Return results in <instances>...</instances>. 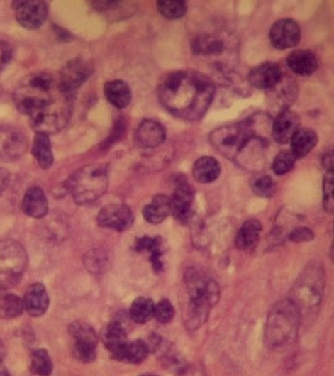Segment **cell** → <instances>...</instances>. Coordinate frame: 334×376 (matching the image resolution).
Listing matches in <instances>:
<instances>
[{
  "label": "cell",
  "mask_w": 334,
  "mask_h": 376,
  "mask_svg": "<svg viewBox=\"0 0 334 376\" xmlns=\"http://www.w3.org/2000/svg\"><path fill=\"white\" fill-rule=\"evenodd\" d=\"M13 101L29 117L33 130L48 136L64 130L73 114L74 94L61 89L57 78L48 72L23 79L13 92Z\"/></svg>",
  "instance_id": "1"
},
{
  "label": "cell",
  "mask_w": 334,
  "mask_h": 376,
  "mask_svg": "<svg viewBox=\"0 0 334 376\" xmlns=\"http://www.w3.org/2000/svg\"><path fill=\"white\" fill-rule=\"evenodd\" d=\"M215 96L214 82L192 70L169 74L159 87L161 104L179 119H202Z\"/></svg>",
  "instance_id": "2"
},
{
  "label": "cell",
  "mask_w": 334,
  "mask_h": 376,
  "mask_svg": "<svg viewBox=\"0 0 334 376\" xmlns=\"http://www.w3.org/2000/svg\"><path fill=\"white\" fill-rule=\"evenodd\" d=\"M210 141L216 150L243 165H256V153L260 155L267 140L256 130L255 121L247 119L233 125L223 126L211 133Z\"/></svg>",
  "instance_id": "3"
},
{
  "label": "cell",
  "mask_w": 334,
  "mask_h": 376,
  "mask_svg": "<svg viewBox=\"0 0 334 376\" xmlns=\"http://www.w3.org/2000/svg\"><path fill=\"white\" fill-rule=\"evenodd\" d=\"M184 278L190 297L189 324L190 328H199L207 321L211 309L219 301V285L199 270H187Z\"/></svg>",
  "instance_id": "4"
},
{
  "label": "cell",
  "mask_w": 334,
  "mask_h": 376,
  "mask_svg": "<svg viewBox=\"0 0 334 376\" xmlns=\"http://www.w3.org/2000/svg\"><path fill=\"white\" fill-rule=\"evenodd\" d=\"M325 270L318 262L305 267L294 283L289 300L296 306L301 319L317 313L325 289Z\"/></svg>",
  "instance_id": "5"
},
{
  "label": "cell",
  "mask_w": 334,
  "mask_h": 376,
  "mask_svg": "<svg viewBox=\"0 0 334 376\" xmlns=\"http://www.w3.org/2000/svg\"><path fill=\"white\" fill-rule=\"evenodd\" d=\"M296 306L289 300L277 302L269 311L265 326V342L269 347H279L296 336L301 323Z\"/></svg>",
  "instance_id": "6"
},
{
  "label": "cell",
  "mask_w": 334,
  "mask_h": 376,
  "mask_svg": "<svg viewBox=\"0 0 334 376\" xmlns=\"http://www.w3.org/2000/svg\"><path fill=\"white\" fill-rule=\"evenodd\" d=\"M66 187L77 204H91L107 192V170L104 165H87L69 177Z\"/></svg>",
  "instance_id": "7"
},
{
  "label": "cell",
  "mask_w": 334,
  "mask_h": 376,
  "mask_svg": "<svg viewBox=\"0 0 334 376\" xmlns=\"http://www.w3.org/2000/svg\"><path fill=\"white\" fill-rule=\"evenodd\" d=\"M26 253L14 241L0 242V288L9 289L21 280L26 267Z\"/></svg>",
  "instance_id": "8"
},
{
  "label": "cell",
  "mask_w": 334,
  "mask_h": 376,
  "mask_svg": "<svg viewBox=\"0 0 334 376\" xmlns=\"http://www.w3.org/2000/svg\"><path fill=\"white\" fill-rule=\"evenodd\" d=\"M69 332L73 338L72 354L79 362H94L96 359L97 339L96 333L89 324L83 321H74L69 327Z\"/></svg>",
  "instance_id": "9"
},
{
  "label": "cell",
  "mask_w": 334,
  "mask_h": 376,
  "mask_svg": "<svg viewBox=\"0 0 334 376\" xmlns=\"http://www.w3.org/2000/svg\"><path fill=\"white\" fill-rule=\"evenodd\" d=\"M17 22L28 30L42 27L48 16V6L40 0H17L13 2Z\"/></svg>",
  "instance_id": "10"
},
{
  "label": "cell",
  "mask_w": 334,
  "mask_h": 376,
  "mask_svg": "<svg viewBox=\"0 0 334 376\" xmlns=\"http://www.w3.org/2000/svg\"><path fill=\"white\" fill-rule=\"evenodd\" d=\"M94 74V66L89 61L78 58L69 61L61 69L57 79L61 89L68 94H74L79 87L91 78Z\"/></svg>",
  "instance_id": "11"
},
{
  "label": "cell",
  "mask_w": 334,
  "mask_h": 376,
  "mask_svg": "<svg viewBox=\"0 0 334 376\" xmlns=\"http://www.w3.org/2000/svg\"><path fill=\"white\" fill-rule=\"evenodd\" d=\"M27 148L28 138L21 130L11 126L0 127V161H16Z\"/></svg>",
  "instance_id": "12"
},
{
  "label": "cell",
  "mask_w": 334,
  "mask_h": 376,
  "mask_svg": "<svg viewBox=\"0 0 334 376\" xmlns=\"http://www.w3.org/2000/svg\"><path fill=\"white\" fill-rule=\"evenodd\" d=\"M133 214L130 208L124 204H109L100 210L97 216L99 225L102 228L116 231H125L132 228Z\"/></svg>",
  "instance_id": "13"
},
{
  "label": "cell",
  "mask_w": 334,
  "mask_h": 376,
  "mask_svg": "<svg viewBox=\"0 0 334 376\" xmlns=\"http://www.w3.org/2000/svg\"><path fill=\"white\" fill-rule=\"evenodd\" d=\"M301 38V31L294 20L282 19L274 23L269 31L272 45L279 50L295 48Z\"/></svg>",
  "instance_id": "14"
},
{
  "label": "cell",
  "mask_w": 334,
  "mask_h": 376,
  "mask_svg": "<svg viewBox=\"0 0 334 376\" xmlns=\"http://www.w3.org/2000/svg\"><path fill=\"white\" fill-rule=\"evenodd\" d=\"M194 190L187 182H179L176 189L169 197V209L174 217L182 223H187L192 215V204Z\"/></svg>",
  "instance_id": "15"
},
{
  "label": "cell",
  "mask_w": 334,
  "mask_h": 376,
  "mask_svg": "<svg viewBox=\"0 0 334 376\" xmlns=\"http://www.w3.org/2000/svg\"><path fill=\"white\" fill-rule=\"evenodd\" d=\"M298 130H300L299 116L293 111L284 110L277 115L272 123L271 133L276 143L286 144L291 140Z\"/></svg>",
  "instance_id": "16"
},
{
  "label": "cell",
  "mask_w": 334,
  "mask_h": 376,
  "mask_svg": "<svg viewBox=\"0 0 334 376\" xmlns=\"http://www.w3.org/2000/svg\"><path fill=\"white\" fill-rule=\"evenodd\" d=\"M282 79L281 67L274 62H266L255 67L249 74V82L259 89H272Z\"/></svg>",
  "instance_id": "17"
},
{
  "label": "cell",
  "mask_w": 334,
  "mask_h": 376,
  "mask_svg": "<svg viewBox=\"0 0 334 376\" xmlns=\"http://www.w3.org/2000/svg\"><path fill=\"white\" fill-rule=\"evenodd\" d=\"M135 139L143 148H158L165 141L166 131L160 123L145 120L136 130Z\"/></svg>",
  "instance_id": "18"
},
{
  "label": "cell",
  "mask_w": 334,
  "mask_h": 376,
  "mask_svg": "<svg viewBox=\"0 0 334 376\" xmlns=\"http://www.w3.org/2000/svg\"><path fill=\"white\" fill-rule=\"evenodd\" d=\"M23 303H24V309L30 316L45 315L50 306V297H48L45 285L42 283H35L30 285L26 292Z\"/></svg>",
  "instance_id": "19"
},
{
  "label": "cell",
  "mask_w": 334,
  "mask_h": 376,
  "mask_svg": "<svg viewBox=\"0 0 334 376\" xmlns=\"http://www.w3.org/2000/svg\"><path fill=\"white\" fill-rule=\"evenodd\" d=\"M281 79L276 87L269 90V96L271 97L269 103L272 106L276 107L279 113L289 110V107L296 100V84L290 78Z\"/></svg>",
  "instance_id": "20"
},
{
  "label": "cell",
  "mask_w": 334,
  "mask_h": 376,
  "mask_svg": "<svg viewBox=\"0 0 334 376\" xmlns=\"http://www.w3.org/2000/svg\"><path fill=\"white\" fill-rule=\"evenodd\" d=\"M22 210L29 217H45L48 213V201L42 188L35 187L27 190L22 200Z\"/></svg>",
  "instance_id": "21"
},
{
  "label": "cell",
  "mask_w": 334,
  "mask_h": 376,
  "mask_svg": "<svg viewBox=\"0 0 334 376\" xmlns=\"http://www.w3.org/2000/svg\"><path fill=\"white\" fill-rule=\"evenodd\" d=\"M287 65L299 76L307 77L318 69V60L315 54L309 50H295L289 54Z\"/></svg>",
  "instance_id": "22"
},
{
  "label": "cell",
  "mask_w": 334,
  "mask_h": 376,
  "mask_svg": "<svg viewBox=\"0 0 334 376\" xmlns=\"http://www.w3.org/2000/svg\"><path fill=\"white\" fill-rule=\"evenodd\" d=\"M149 347L143 340L135 341H127L119 351L113 355V359L120 362L128 363V364L138 365L146 360L148 356Z\"/></svg>",
  "instance_id": "23"
},
{
  "label": "cell",
  "mask_w": 334,
  "mask_h": 376,
  "mask_svg": "<svg viewBox=\"0 0 334 376\" xmlns=\"http://www.w3.org/2000/svg\"><path fill=\"white\" fill-rule=\"evenodd\" d=\"M104 94L108 101L119 109L128 106L132 101V90L127 82L121 79L106 82L104 86Z\"/></svg>",
  "instance_id": "24"
},
{
  "label": "cell",
  "mask_w": 334,
  "mask_h": 376,
  "mask_svg": "<svg viewBox=\"0 0 334 376\" xmlns=\"http://www.w3.org/2000/svg\"><path fill=\"white\" fill-rule=\"evenodd\" d=\"M318 141L317 133L311 128H301L293 136L291 140V153L295 158L301 159L307 156Z\"/></svg>",
  "instance_id": "25"
},
{
  "label": "cell",
  "mask_w": 334,
  "mask_h": 376,
  "mask_svg": "<svg viewBox=\"0 0 334 376\" xmlns=\"http://www.w3.org/2000/svg\"><path fill=\"white\" fill-rule=\"evenodd\" d=\"M192 172L197 182L201 184H210L220 177L221 165L219 161L213 157H201L195 162Z\"/></svg>",
  "instance_id": "26"
},
{
  "label": "cell",
  "mask_w": 334,
  "mask_h": 376,
  "mask_svg": "<svg viewBox=\"0 0 334 376\" xmlns=\"http://www.w3.org/2000/svg\"><path fill=\"white\" fill-rule=\"evenodd\" d=\"M33 156L37 160L38 166L43 170L50 169L53 165V153L50 136L43 133H35L33 138Z\"/></svg>",
  "instance_id": "27"
},
{
  "label": "cell",
  "mask_w": 334,
  "mask_h": 376,
  "mask_svg": "<svg viewBox=\"0 0 334 376\" xmlns=\"http://www.w3.org/2000/svg\"><path fill=\"white\" fill-rule=\"evenodd\" d=\"M171 214L169 198L166 195H157L150 204L143 208V215L145 221L152 225L162 223Z\"/></svg>",
  "instance_id": "28"
},
{
  "label": "cell",
  "mask_w": 334,
  "mask_h": 376,
  "mask_svg": "<svg viewBox=\"0 0 334 376\" xmlns=\"http://www.w3.org/2000/svg\"><path fill=\"white\" fill-rule=\"evenodd\" d=\"M262 225L257 220L245 221L241 226L235 238V244L238 249L247 250L255 246L260 238Z\"/></svg>",
  "instance_id": "29"
},
{
  "label": "cell",
  "mask_w": 334,
  "mask_h": 376,
  "mask_svg": "<svg viewBox=\"0 0 334 376\" xmlns=\"http://www.w3.org/2000/svg\"><path fill=\"white\" fill-rule=\"evenodd\" d=\"M102 339H104L105 347L107 348L108 351L111 353L112 356L119 351L120 348L128 341L125 328L118 321H113L105 327L102 332Z\"/></svg>",
  "instance_id": "30"
},
{
  "label": "cell",
  "mask_w": 334,
  "mask_h": 376,
  "mask_svg": "<svg viewBox=\"0 0 334 376\" xmlns=\"http://www.w3.org/2000/svg\"><path fill=\"white\" fill-rule=\"evenodd\" d=\"M24 311V303L18 296L7 292L6 289L0 288V318L14 319L19 316Z\"/></svg>",
  "instance_id": "31"
},
{
  "label": "cell",
  "mask_w": 334,
  "mask_h": 376,
  "mask_svg": "<svg viewBox=\"0 0 334 376\" xmlns=\"http://www.w3.org/2000/svg\"><path fill=\"white\" fill-rule=\"evenodd\" d=\"M155 304L145 297H138L133 301L130 307V318L138 324H145L154 318Z\"/></svg>",
  "instance_id": "32"
},
{
  "label": "cell",
  "mask_w": 334,
  "mask_h": 376,
  "mask_svg": "<svg viewBox=\"0 0 334 376\" xmlns=\"http://www.w3.org/2000/svg\"><path fill=\"white\" fill-rule=\"evenodd\" d=\"M161 241L158 238H152L149 236H143L138 239L135 243V250L138 252L147 251L151 254V261L153 262L154 269L159 272L163 269V265L160 261Z\"/></svg>",
  "instance_id": "33"
},
{
  "label": "cell",
  "mask_w": 334,
  "mask_h": 376,
  "mask_svg": "<svg viewBox=\"0 0 334 376\" xmlns=\"http://www.w3.org/2000/svg\"><path fill=\"white\" fill-rule=\"evenodd\" d=\"M223 50V41L212 35H199L192 40V51L195 54H220Z\"/></svg>",
  "instance_id": "34"
},
{
  "label": "cell",
  "mask_w": 334,
  "mask_h": 376,
  "mask_svg": "<svg viewBox=\"0 0 334 376\" xmlns=\"http://www.w3.org/2000/svg\"><path fill=\"white\" fill-rule=\"evenodd\" d=\"M30 372L38 376H50L53 370L52 360L45 350H37L32 354Z\"/></svg>",
  "instance_id": "35"
},
{
  "label": "cell",
  "mask_w": 334,
  "mask_h": 376,
  "mask_svg": "<svg viewBox=\"0 0 334 376\" xmlns=\"http://www.w3.org/2000/svg\"><path fill=\"white\" fill-rule=\"evenodd\" d=\"M251 188L260 197H272L276 193L277 185L268 175L256 174L251 179Z\"/></svg>",
  "instance_id": "36"
},
{
  "label": "cell",
  "mask_w": 334,
  "mask_h": 376,
  "mask_svg": "<svg viewBox=\"0 0 334 376\" xmlns=\"http://www.w3.org/2000/svg\"><path fill=\"white\" fill-rule=\"evenodd\" d=\"M157 9L161 15L168 19H179L187 12V2L181 1H158L157 2Z\"/></svg>",
  "instance_id": "37"
},
{
  "label": "cell",
  "mask_w": 334,
  "mask_h": 376,
  "mask_svg": "<svg viewBox=\"0 0 334 376\" xmlns=\"http://www.w3.org/2000/svg\"><path fill=\"white\" fill-rule=\"evenodd\" d=\"M296 158L290 151H282L277 154L272 163V170L277 176L287 174L294 168Z\"/></svg>",
  "instance_id": "38"
},
{
  "label": "cell",
  "mask_w": 334,
  "mask_h": 376,
  "mask_svg": "<svg viewBox=\"0 0 334 376\" xmlns=\"http://www.w3.org/2000/svg\"><path fill=\"white\" fill-rule=\"evenodd\" d=\"M174 309L169 300H162L155 305L154 318L161 324H168L173 321Z\"/></svg>",
  "instance_id": "39"
},
{
  "label": "cell",
  "mask_w": 334,
  "mask_h": 376,
  "mask_svg": "<svg viewBox=\"0 0 334 376\" xmlns=\"http://www.w3.org/2000/svg\"><path fill=\"white\" fill-rule=\"evenodd\" d=\"M323 206L325 211L333 213V171L326 172L323 179Z\"/></svg>",
  "instance_id": "40"
},
{
  "label": "cell",
  "mask_w": 334,
  "mask_h": 376,
  "mask_svg": "<svg viewBox=\"0 0 334 376\" xmlns=\"http://www.w3.org/2000/svg\"><path fill=\"white\" fill-rule=\"evenodd\" d=\"M313 233L310 228L306 226H299V228L293 229L289 234L290 240L295 243H301V242H308L313 240Z\"/></svg>",
  "instance_id": "41"
},
{
  "label": "cell",
  "mask_w": 334,
  "mask_h": 376,
  "mask_svg": "<svg viewBox=\"0 0 334 376\" xmlns=\"http://www.w3.org/2000/svg\"><path fill=\"white\" fill-rule=\"evenodd\" d=\"M13 56L11 46L4 40H0V74L6 68Z\"/></svg>",
  "instance_id": "42"
},
{
  "label": "cell",
  "mask_w": 334,
  "mask_h": 376,
  "mask_svg": "<svg viewBox=\"0 0 334 376\" xmlns=\"http://www.w3.org/2000/svg\"><path fill=\"white\" fill-rule=\"evenodd\" d=\"M10 182V174L6 169L0 168V195L2 194L9 187Z\"/></svg>",
  "instance_id": "43"
},
{
  "label": "cell",
  "mask_w": 334,
  "mask_h": 376,
  "mask_svg": "<svg viewBox=\"0 0 334 376\" xmlns=\"http://www.w3.org/2000/svg\"><path fill=\"white\" fill-rule=\"evenodd\" d=\"M323 168L326 170V172L333 171V154H326L323 159Z\"/></svg>",
  "instance_id": "44"
},
{
  "label": "cell",
  "mask_w": 334,
  "mask_h": 376,
  "mask_svg": "<svg viewBox=\"0 0 334 376\" xmlns=\"http://www.w3.org/2000/svg\"><path fill=\"white\" fill-rule=\"evenodd\" d=\"M5 356V349L4 344H2V342L0 341V364H1L2 360H4V358Z\"/></svg>",
  "instance_id": "45"
},
{
  "label": "cell",
  "mask_w": 334,
  "mask_h": 376,
  "mask_svg": "<svg viewBox=\"0 0 334 376\" xmlns=\"http://www.w3.org/2000/svg\"><path fill=\"white\" fill-rule=\"evenodd\" d=\"M0 376H11L9 372L4 370H0Z\"/></svg>",
  "instance_id": "46"
},
{
  "label": "cell",
  "mask_w": 334,
  "mask_h": 376,
  "mask_svg": "<svg viewBox=\"0 0 334 376\" xmlns=\"http://www.w3.org/2000/svg\"><path fill=\"white\" fill-rule=\"evenodd\" d=\"M140 376H156V375H140Z\"/></svg>",
  "instance_id": "47"
}]
</instances>
